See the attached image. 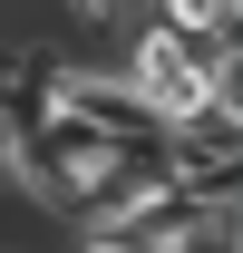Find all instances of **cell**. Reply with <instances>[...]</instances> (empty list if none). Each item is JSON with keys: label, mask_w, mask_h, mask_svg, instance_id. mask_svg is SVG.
I'll return each instance as SVG.
<instances>
[{"label": "cell", "mask_w": 243, "mask_h": 253, "mask_svg": "<svg viewBox=\"0 0 243 253\" xmlns=\"http://www.w3.org/2000/svg\"><path fill=\"white\" fill-rule=\"evenodd\" d=\"M117 68H126V88L146 97L156 136L214 107V97H204V59H195V39H175L165 20H136V30H126V49H117Z\"/></svg>", "instance_id": "cell-1"}, {"label": "cell", "mask_w": 243, "mask_h": 253, "mask_svg": "<svg viewBox=\"0 0 243 253\" xmlns=\"http://www.w3.org/2000/svg\"><path fill=\"white\" fill-rule=\"evenodd\" d=\"M146 20H165L175 39H234L243 0H146Z\"/></svg>", "instance_id": "cell-2"}, {"label": "cell", "mask_w": 243, "mask_h": 253, "mask_svg": "<svg viewBox=\"0 0 243 253\" xmlns=\"http://www.w3.org/2000/svg\"><path fill=\"white\" fill-rule=\"evenodd\" d=\"M49 10L78 20V30H117V20H126V0H49Z\"/></svg>", "instance_id": "cell-3"}, {"label": "cell", "mask_w": 243, "mask_h": 253, "mask_svg": "<svg viewBox=\"0 0 243 253\" xmlns=\"http://www.w3.org/2000/svg\"><path fill=\"white\" fill-rule=\"evenodd\" d=\"M78 253H126V244H117V234H78Z\"/></svg>", "instance_id": "cell-4"}]
</instances>
